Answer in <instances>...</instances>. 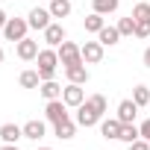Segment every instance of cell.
<instances>
[{
  "label": "cell",
  "mask_w": 150,
  "mask_h": 150,
  "mask_svg": "<svg viewBox=\"0 0 150 150\" xmlns=\"http://www.w3.org/2000/svg\"><path fill=\"white\" fill-rule=\"evenodd\" d=\"M35 62H38V77H41V83L44 80H53L56 77V68H59V53L53 50V47H47V50H38V56H35Z\"/></svg>",
  "instance_id": "cell-1"
},
{
  "label": "cell",
  "mask_w": 150,
  "mask_h": 150,
  "mask_svg": "<svg viewBox=\"0 0 150 150\" xmlns=\"http://www.w3.org/2000/svg\"><path fill=\"white\" fill-rule=\"evenodd\" d=\"M56 53H59V62H62L65 68L83 65V50H80V44H74V41H62V44L56 47Z\"/></svg>",
  "instance_id": "cell-2"
},
{
  "label": "cell",
  "mask_w": 150,
  "mask_h": 150,
  "mask_svg": "<svg viewBox=\"0 0 150 150\" xmlns=\"http://www.w3.org/2000/svg\"><path fill=\"white\" fill-rule=\"evenodd\" d=\"M27 33H30V21L27 18H9L6 21V27H3V35H6V41H21V38H27Z\"/></svg>",
  "instance_id": "cell-3"
},
{
  "label": "cell",
  "mask_w": 150,
  "mask_h": 150,
  "mask_svg": "<svg viewBox=\"0 0 150 150\" xmlns=\"http://www.w3.org/2000/svg\"><path fill=\"white\" fill-rule=\"evenodd\" d=\"M100 121H103V112H97L88 100L77 106V124H80V127H86V129H88V127H97Z\"/></svg>",
  "instance_id": "cell-4"
},
{
  "label": "cell",
  "mask_w": 150,
  "mask_h": 150,
  "mask_svg": "<svg viewBox=\"0 0 150 150\" xmlns=\"http://www.w3.org/2000/svg\"><path fill=\"white\" fill-rule=\"evenodd\" d=\"M44 118L50 121V124H59V121H68L71 115H68V103L59 97V100H47V109H44Z\"/></svg>",
  "instance_id": "cell-5"
},
{
  "label": "cell",
  "mask_w": 150,
  "mask_h": 150,
  "mask_svg": "<svg viewBox=\"0 0 150 150\" xmlns=\"http://www.w3.org/2000/svg\"><path fill=\"white\" fill-rule=\"evenodd\" d=\"M27 21H30V30H41V33H44V30L53 24V15H50V9L35 6V9L30 12V18H27Z\"/></svg>",
  "instance_id": "cell-6"
},
{
  "label": "cell",
  "mask_w": 150,
  "mask_h": 150,
  "mask_svg": "<svg viewBox=\"0 0 150 150\" xmlns=\"http://www.w3.org/2000/svg\"><path fill=\"white\" fill-rule=\"evenodd\" d=\"M62 100H65L71 109H77L80 103H86V91H83V86H77V83H68V86L62 88Z\"/></svg>",
  "instance_id": "cell-7"
},
{
  "label": "cell",
  "mask_w": 150,
  "mask_h": 150,
  "mask_svg": "<svg viewBox=\"0 0 150 150\" xmlns=\"http://www.w3.org/2000/svg\"><path fill=\"white\" fill-rule=\"evenodd\" d=\"M80 50H83V62H86V65H97V62L103 59V44H100V41H86Z\"/></svg>",
  "instance_id": "cell-8"
},
{
  "label": "cell",
  "mask_w": 150,
  "mask_h": 150,
  "mask_svg": "<svg viewBox=\"0 0 150 150\" xmlns=\"http://www.w3.org/2000/svg\"><path fill=\"white\" fill-rule=\"evenodd\" d=\"M135 115H138V103L135 100H121L118 103V121L121 124H135Z\"/></svg>",
  "instance_id": "cell-9"
},
{
  "label": "cell",
  "mask_w": 150,
  "mask_h": 150,
  "mask_svg": "<svg viewBox=\"0 0 150 150\" xmlns=\"http://www.w3.org/2000/svg\"><path fill=\"white\" fill-rule=\"evenodd\" d=\"M15 53H18V59L33 62V59L38 56V41H33V38H21V41H18V47H15Z\"/></svg>",
  "instance_id": "cell-10"
},
{
  "label": "cell",
  "mask_w": 150,
  "mask_h": 150,
  "mask_svg": "<svg viewBox=\"0 0 150 150\" xmlns=\"http://www.w3.org/2000/svg\"><path fill=\"white\" fill-rule=\"evenodd\" d=\"M65 77H68V83L86 86V83H88V68H86V62H83V65H71V68H65Z\"/></svg>",
  "instance_id": "cell-11"
},
{
  "label": "cell",
  "mask_w": 150,
  "mask_h": 150,
  "mask_svg": "<svg viewBox=\"0 0 150 150\" xmlns=\"http://www.w3.org/2000/svg\"><path fill=\"white\" fill-rule=\"evenodd\" d=\"M0 138H3V144H18L24 138V127L18 124H3L0 127Z\"/></svg>",
  "instance_id": "cell-12"
},
{
  "label": "cell",
  "mask_w": 150,
  "mask_h": 150,
  "mask_svg": "<svg viewBox=\"0 0 150 150\" xmlns=\"http://www.w3.org/2000/svg\"><path fill=\"white\" fill-rule=\"evenodd\" d=\"M44 41H47L50 47H59V44L65 41V27H62V24H50V27L44 30Z\"/></svg>",
  "instance_id": "cell-13"
},
{
  "label": "cell",
  "mask_w": 150,
  "mask_h": 150,
  "mask_svg": "<svg viewBox=\"0 0 150 150\" xmlns=\"http://www.w3.org/2000/svg\"><path fill=\"white\" fill-rule=\"evenodd\" d=\"M44 132H47L44 121H27V124H24V138H30V141L44 138Z\"/></svg>",
  "instance_id": "cell-14"
},
{
  "label": "cell",
  "mask_w": 150,
  "mask_h": 150,
  "mask_svg": "<svg viewBox=\"0 0 150 150\" xmlns=\"http://www.w3.org/2000/svg\"><path fill=\"white\" fill-rule=\"evenodd\" d=\"M74 132H77V124H74L71 118H68V121H59V124H53V135H56V138H62V141L74 138Z\"/></svg>",
  "instance_id": "cell-15"
},
{
  "label": "cell",
  "mask_w": 150,
  "mask_h": 150,
  "mask_svg": "<svg viewBox=\"0 0 150 150\" xmlns=\"http://www.w3.org/2000/svg\"><path fill=\"white\" fill-rule=\"evenodd\" d=\"M38 91H41L44 100H59V97H62V86H59L56 80H44V83L38 86Z\"/></svg>",
  "instance_id": "cell-16"
},
{
  "label": "cell",
  "mask_w": 150,
  "mask_h": 150,
  "mask_svg": "<svg viewBox=\"0 0 150 150\" xmlns=\"http://www.w3.org/2000/svg\"><path fill=\"white\" fill-rule=\"evenodd\" d=\"M100 135H103V138H118V135H121V121H118V118L100 121Z\"/></svg>",
  "instance_id": "cell-17"
},
{
  "label": "cell",
  "mask_w": 150,
  "mask_h": 150,
  "mask_svg": "<svg viewBox=\"0 0 150 150\" xmlns=\"http://www.w3.org/2000/svg\"><path fill=\"white\" fill-rule=\"evenodd\" d=\"M118 38H121L118 27H103V30L97 33V41H100L103 47H112V44H118Z\"/></svg>",
  "instance_id": "cell-18"
},
{
  "label": "cell",
  "mask_w": 150,
  "mask_h": 150,
  "mask_svg": "<svg viewBox=\"0 0 150 150\" xmlns=\"http://www.w3.org/2000/svg\"><path fill=\"white\" fill-rule=\"evenodd\" d=\"M71 9H74V6H71V0H50V15H53V18H59V21H62V18H68V15H71Z\"/></svg>",
  "instance_id": "cell-19"
},
{
  "label": "cell",
  "mask_w": 150,
  "mask_h": 150,
  "mask_svg": "<svg viewBox=\"0 0 150 150\" xmlns=\"http://www.w3.org/2000/svg\"><path fill=\"white\" fill-rule=\"evenodd\" d=\"M135 138H141L138 127H135V124H121V135H118V141H124V144H132Z\"/></svg>",
  "instance_id": "cell-20"
},
{
  "label": "cell",
  "mask_w": 150,
  "mask_h": 150,
  "mask_svg": "<svg viewBox=\"0 0 150 150\" xmlns=\"http://www.w3.org/2000/svg\"><path fill=\"white\" fill-rule=\"evenodd\" d=\"M83 24H86V33H100V30L106 27V21H103V15H100V12H91Z\"/></svg>",
  "instance_id": "cell-21"
},
{
  "label": "cell",
  "mask_w": 150,
  "mask_h": 150,
  "mask_svg": "<svg viewBox=\"0 0 150 150\" xmlns=\"http://www.w3.org/2000/svg\"><path fill=\"white\" fill-rule=\"evenodd\" d=\"M91 9L100 15H112V12H118V0H91Z\"/></svg>",
  "instance_id": "cell-22"
},
{
  "label": "cell",
  "mask_w": 150,
  "mask_h": 150,
  "mask_svg": "<svg viewBox=\"0 0 150 150\" xmlns=\"http://www.w3.org/2000/svg\"><path fill=\"white\" fill-rule=\"evenodd\" d=\"M21 86H24V88H38V86H41L38 71H24V74H21Z\"/></svg>",
  "instance_id": "cell-23"
},
{
  "label": "cell",
  "mask_w": 150,
  "mask_h": 150,
  "mask_svg": "<svg viewBox=\"0 0 150 150\" xmlns=\"http://www.w3.org/2000/svg\"><path fill=\"white\" fill-rule=\"evenodd\" d=\"M132 100L138 103V109L147 106V103H150V88H147V86H135V88H132Z\"/></svg>",
  "instance_id": "cell-24"
},
{
  "label": "cell",
  "mask_w": 150,
  "mask_h": 150,
  "mask_svg": "<svg viewBox=\"0 0 150 150\" xmlns=\"http://www.w3.org/2000/svg\"><path fill=\"white\" fill-rule=\"evenodd\" d=\"M118 33L121 35H135V18L129 15V18H121L118 21Z\"/></svg>",
  "instance_id": "cell-25"
},
{
  "label": "cell",
  "mask_w": 150,
  "mask_h": 150,
  "mask_svg": "<svg viewBox=\"0 0 150 150\" xmlns=\"http://www.w3.org/2000/svg\"><path fill=\"white\" fill-rule=\"evenodd\" d=\"M132 18L135 21H150V3H135L132 6Z\"/></svg>",
  "instance_id": "cell-26"
},
{
  "label": "cell",
  "mask_w": 150,
  "mask_h": 150,
  "mask_svg": "<svg viewBox=\"0 0 150 150\" xmlns=\"http://www.w3.org/2000/svg\"><path fill=\"white\" fill-rule=\"evenodd\" d=\"M88 103H91L97 112H106V109H109V103H106V97H103V94H91V97H88Z\"/></svg>",
  "instance_id": "cell-27"
},
{
  "label": "cell",
  "mask_w": 150,
  "mask_h": 150,
  "mask_svg": "<svg viewBox=\"0 0 150 150\" xmlns=\"http://www.w3.org/2000/svg\"><path fill=\"white\" fill-rule=\"evenodd\" d=\"M135 38H150V21H135Z\"/></svg>",
  "instance_id": "cell-28"
},
{
  "label": "cell",
  "mask_w": 150,
  "mask_h": 150,
  "mask_svg": "<svg viewBox=\"0 0 150 150\" xmlns=\"http://www.w3.org/2000/svg\"><path fill=\"white\" fill-rule=\"evenodd\" d=\"M129 150H150V141H147V138H135V141L129 144Z\"/></svg>",
  "instance_id": "cell-29"
},
{
  "label": "cell",
  "mask_w": 150,
  "mask_h": 150,
  "mask_svg": "<svg viewBox=\"0 0 150 150\" xmlns=\"http://www.w3.org/2000/svg\"><path fill=\"white\" fill-rule=\"evenodd\" d=\"M138 132H141V138H147V141H150V118H147V121L138 127Z\"/></svg>",
  "instance_id": "cell-30"
},
{
  "label": "cell",
  "mask_w": 150,
  "mask_h": 150,
  "mask_svg": "<svg viewBox=\"0 0 150 150\" xmlns=\"http://www.w3.org/2000/svg\"><path fill=\"white\" fill-rule=\"evenodd\" d=\"M141 59H144V68H150V47L144 50V56H141Z\"/></svg>",
  "instance_id": "cell-31"
},
{
  "label": "cell",
  "mask_w": 150,
  "mask_h": 150,
  "mask_svg": "<svg viewBox=\"0 0 150 150\" xmlns=\"http://www.w3.org/2000/svg\"><path fill=\"white\" fill-rule=\"evenodd\" d=\"M6 21H9V18H6V12H3V9H0V30H3V27H6Z\"/></svg>",
  "instance_id": "cell-32"
},
{
  "label": "cell",
  "mask_w": 150,
  "mask_h": 150,
  "mask_svg": "<svg viewBox=\"0 0 150 150\" xmlns=\"http://www.w3.org/2000/svg\"><path fill=\"white\" fill-rule=\"evenodd\" d=\"M0 150H18V144H3Z\"/></svg>",
  "instance_id": "cell-33"
},
{
  "label": "cell",
  "mask_w": 150,
  "mask_h": 150,
  "mask_svg": "<svg viewBox=\"0 0 150 150\" xmlns=\"http://www.w3.org/2000/svg\"><path fill=\"white\" fill-rule=\"evenodd\" d=\"M3 59H6V53H3V47H0V65H3Z\"/></svg>",
  "instance_id": "cell-34"
},
{
  "label": "cell",
  "mask_w": 150,
  "mask_h": 150,
  "mask_svg": "<svg viewBox=\"0 0 150 150\" xmlns=\"http://www.w3.org/2000/svg\"><path fill=\"white\" fill-rule=\"evenodd\" d=\"M38 150H53V147H38Z\"/></svg>",
  "instance_id": "cell-35"
}]
</instances>
